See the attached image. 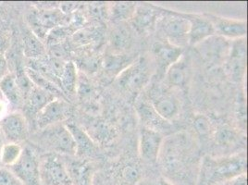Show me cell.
I'll list each match as a JSON object with an SVG mask.
<instances>
[{"instance_id":"cell-1","label":"cell","mask_w":248,"mask_h":185,"mask_svg":"<svg viewBox=\"0 0 248 185\" xmlns=\"http://www.w3.org/2000/svg\"><path fill=\"white\" fill-rule=\"evenodd\" d=\"M245 153L221 157L205 156L200 165L197 185H221L238 176L247 174Z\"/></svg>"},{"instance_id":"cell-2","label":"cell","mask_w":248,"mask_h":185,"mask_svg":"<svg viewBox=\"0 0 248 185\" xmlns=\"http://www.w3.org/2000/svg\"><path fill=\"white\" fill-rule=\"evenodd\" d=\"M32 145H38L48 153L75 155L76 144L73 135L63 123L52 125L40 131H36L31 136Z\"/></svg>"},{"instance_id":"cell-3","label":"cell","mask_w":248,"mask_h":185,"mask_svg":"<svg viewBox=\"0 0 248 185\" xmlns=\"http://www.w3.org/2000/svg\"><path fill=\"white\" fill-rule=\"evenodd\" d=\"M165 15L159 16L156 26L162 32L164 40L170 44L183 48L188 44L190 23L185 13L160 9Z\"/></svg>"},{"instance_id":"cell-4","label":"cell","mask_w":248,"mask_h":185,"mask_svg":"<svg viewBox=\"0 0 248 185\" xmlns=\"http://www.w3.org/2000/svg\"><path fill=\"white\" fill-rule=\"evenodd\" d=\"M8 168L23 185H41L39 155L33 145L22 146V152L18 161Z\"/></svg>"},{"instance_id":"cell-5","label":"cell","mask_w":248,"mask_h":185,"mask_svg":"<svg viewBox=\"0 0 248 185\" xmlns=\"http://www.w3.org/2000/svg\"><path fill=\"white\" fill-rule=\"evenodd\" d=\"M151 73L145 58H137L135 62L117 76V84L126 92H140L149 82Z\"/></svg>"},{"instance_id":"cell-6","label":"cell","mask_w":248,"mask_h":185,"mask_svg":"<svg viewBox=\"0 0 248 185\" xmlns=\"http://www.w3.org/2000/svg\"><path fill=\"white\" fill-rule=\"evenodd\" d=\"M41 185H72L65 161L60 154L46 153L39 156Z\"/></svg>"},{"instance_id":"cell-7","label":"cell","mask_w":248,"mask_h":185,"mask_svg":"<svg viewBox=\"0 0 248 185\" xmlns=\"http://www.w3.org/2000/svg\"><path fill=\"white\" fill-rule=\"evenodd\" d=\"M72 114V107L68 100L56 98L47 104L35 117L32 127L35 131H40L52 125L62 123L67 121Z\"/></svg>"},{"instance_id":"cell-8","label":"cell","mask_w":248,"mask_h":185,"mask_svg":"<svg viewBox=\"0 0 248 185\" xmlns=\"http://www.w3.org/2000/svg\"><path fill=\"white\" fill-rule=\"evenodd\" d=\"M67 16L61 10L46 9L31 13L28 16V21L31 31L40 39H46L48 32L54 28L65 25Z\"/></svg>"},{"instance_id":"cell-9","label":"cell","mask_w":248,"mask_h":185,"mask_svg":"<svg viewBox=\"0 0 248 185\" xmlns=\"http://www.w3.org/2000/svg\"><path fill=\"white\" fill-rule=\"evenodd\" d=\"M0 133L6 144H20L29 134V123L23 113L11 111L0 121Z\"/></svg>"},{"instance_id":"cell-10","label":"cell","mask_w":248,"mask_h":185,"mask_svg":"<svg viewBox=\"0 0 248 185\" xmlns=\"http://www.w3.org/2000/svg\"><path fill=\"white\" fill-rule=\"evenodd\" d=\"M247 68V42L246 38L233 40L226 62V70L232 81L244 79Z\"/></svg>"},{"instance_id":"cell-11","label":"cell","mask_w":248,"mask_h":185,"mask_svg":"<svg viewBox=\"0 0 248 185\" xmlns=\"http://www.w3.org/2000/svg\"><path fill=\"white\" fill-rule=\"evenodd\" d=\"M163 143V135L153 130L142 127L139 136V153L148 163H156Z\"/></svg>"},{"instance_id":"cell-12","label":"cell","mask_w":248,"mask_h":185,"mask_svg":"<svg viewBox=\"0 0 248 185\" xmlns=\"http://www.w3.org/2000/svg\"><path fill=\"white\" fill-rule=\"evenodd\" d=\"M56 98H60L53 94L51 92H47L40 87L33 84L30 92L23 102V115L25 116L29 127L31 123H33V121L37 114L42 109Z\"/></svg>"},{"instance_id":"cell-13","label":"cell","mask_w":248,"mask_h":185,"mask_svg":"<svg viewBox=\"0 0 248 185\" xmlns=\"http://www.w3.org/2000/svg\"><path fill=\"white\" fill-rule=\"evenodd\" d=\"M207 16L212 22L216 34L232 40L246 38L248 32L247 21L229 19L212 14H207Z\"/></svg>"},{"instance_id":"cell-14","label":"cell","mask_w":248,"mask_h":185,"mask_svg":"<svg viewBox=\"0 0 248 185\" xmlns=\"http://www.w3.org/2000/svg\"><path fill=\"white\" fill-rule=\"evenodd\" d=\"M185 16L190 23L188 44L191 46H197L216 34L213 24L208 19L207 14L199 15L185 13Z\"/></svg>"},{"instance_id":"cell-15","label":"cell","mask_w":248,"mask_h":185,"mask_svg":"<svg viewBox=\"0 0 248 185\" xmlns=\"http://www.w3.org/2000/svg\"><path fill=\"white\" fill-rule=\"evenodd\" d=\"M135 108L143 125L142 127L153 130L160 134L165 130L170 129V123L160 117L147 100H138L135 105Z\"/></svg>"},{"instance_id":"cell-16","label":"cell","mask_w":248,"mask_h":185,"mask_svg":"<svg viewBox=\"0 0 248 185\" xmlns=\"http://www.w3.org/2000/svg\"><path fill=\"white\" fill-rule=\"evenodd\" d=\"M153 53L158 72L160 74H165L168 69L182 58L183 48L175 46L163 39L155 43Z\"/></svg>"},{"instance_id":"cell-17","label":"cell","mask_w":248,"mask_h":185,"mask_svg":"<svg viewBox=\"0 0 248 185\" xmlns=\"http://www.w3.org/2000/svg\"><path fill=\"white\" fill-rule=\"evenodd\" d=\"M149 102L157 114L169 123L174 121L180 112V104L173 94L154 91Z\"/></svg>"},{"instance_id":"cell-18","label":"cell","mask_w":248,"mask_h":185,"mask_svg":"<svg viewBox=\"0 0 248 185\" xmlns=\"http://www.w3.org/2000/svg\"><path fill=\"white\" fill-rule=\"evenodd\" d=\"M70 133L72 134L73 140L76 144V154L79 158H83L93 155L96 151V143L88 135L87 132L83 130L81 126L74 123L65 124Z\"/></svg>"},{"instance_id":"cell-19","label":"cell","mask_w":248,"mask_h":185,"mask_svg":"<svg viewBox=\"0 0 248 185\" xmlns=\"http://www.w3.org/2000/svg\"><path fill=\"white\" fill-rule=\"evenodd\" d=\"M21 40L23 55L29 60H39L46 56V49L41 39L29 26H21Z\"/></svg>"},{"instance_id":"cell-20","label":"cell","mask_w":248,"mask_h":185,"mask_svg":"<svg viewBox=\"0 0 248 185\" xmlns=\"http://www.w3.org/2000/svg\"><path fill=\"white\" fill-rule=\"evenodd\" d=\"M159 9L155 6H137L135 14L131 20L136 31L145 32L155 26L159 18Z\"/></svg>"},{"instance_id":"cell-21","label":"cell","mask_w":248,"mask_h":185,"mask_svg":"<svg viewBox=\"0 0 248 185\" xmlns=\"http://www.w3.org/2000/svg\"><path fill=\"white\" fill-rule=\"evenodd\" d=\"M65 164L72 185H92L93 169L87 162L78 159L69 162L65 161Z\"/></svg>"},{"instance_id":"cell-22","label":"cell","mask_w":248,"mask_h":185,"mask_svg":"<svg viewBox=\"0 0 248 185\" xmlns=\"http://www.w3.org/2000/svg\"><path fill=\"white\" fill-rule=\"evenodd\" d=\"M0 92L11 108H19L23 106V97L16 82L15 75L10 72L0 81Z\"/></svg>"},{"instance_id":"cell-23","label":"cell","mask_w":248,"mask_h":185,"mask_svg":"<svg viewBox=\"0 0 248 185\" xmlns=\"http://www.w3.org/2000/svg\"><path fill=\"white\" fill-rule=\"evenodd\" d=\"M137 58L135 56L126 55L124 53H108L105 55L102 65L105 72L113 76H118L121 72L125 70L135 62Z\"/></svg>"},{"instance_id":"cell-24","label":"cell","mask_w":248,"mask_h":185,"mask_svg":"<svg viewBox=\"0 0 248 185\" xmlns=\"http://www.w3.org/2000/svg\"><path fill=\"white\" fill-rule=\"evenodd\" d=\"M165 76L167 82L170 86L181 89L185 88L189 76L187 62L183 58H181L168 69Z\"/></svg>"},{"instance_id":"cell-25","label":"cell","mask_w":248,"mask_h":185,"mask_svg":"<svg viewBox=\"0 0 248 185\" xmlns=\"http://www.w3.org/2000/svg\"><path fill=\"white\" fill-rule=\"evenodd\" d=\"M133 42L130 29L121 22L120 25L114 27L110 32L109 43L112 53H124L128 49Z\"/></svg>"},{"instance_id":"cell-26","label":"cell","mask_w":248,"mask_h":185,"mask_svg":"<svg viewBox=\"0 0 248 185\" xmlns=\"http://www.w3.org/2000/svg\"><path fill=\"white\" fill-rule=\"evenodd\" d=\"M78 74L79 73L75 62L68 61L65 63L64 69L60 78V83L62 92H64L66 97L67 95L69 96L75 94L78 82Z\"/></svg>"},{"instance_id":"cell-27","label":"cell","mask_w":248,"mask_h":185,"mask_svg":"<svg viewBox=\"0 0 248 185\" xmlns=\"http://www.w3.org/2000/svg\"><path fill=\"white\" fill-rule=\"evenodd\" d=\"M137 5L134 2H115L108 9L110 19L116 22L131 20L136 11Z\"/></svg>"},{"instance_id":"cell-28","label":"cell","mask_w":248,"mask_h":185,"mask_svg":"<svg viewBox=\"0 0 248 185\" xmlns=\"http://www.w3.org/2000/svg\"><path fill=\"white\" fill-rule=\"evenodd\" d=\"M101 37V32L99 29L94 27H87V28H80L78 31H75L72 35V40L74 46H83L89 45L93 42H96V39Z\"/></svg>"},{"instance_id":"cell-29","label":"cell","mask_w":248,"mask_h":185,"mask_svg":"<svg viewBox=\"0 0 248 185\" xmlns=\"http://www.w3.org/2000/svg\"><path fill=\"white\" fill-rule=\"evenodd\" d=\"M22 146L20 144H4L0 153V163L2 167H10L16 163L21 156Z\"/></svg>"},{"instance_id":"cell-30","label":"cell","mask_w":248,"mask_h":185,"mask_svg":"<svg viewBox=\"0 0 248 185\" xmlns=\"http://www.w3.org/2000/svg\"><path fill=\"white\" fill-rule=\"evenodd\" d=\"M88 128L91 132V134H88V135L93 139V141L94 140V138H96L97 142L98 141L99 142L107 141V140H109L113 136L112 129L102 121L92 122V123H90Z\"/></svg>"},{"instance_id":"cell-31","label":"cell","mask_w":248,"mask_h":185,"mask_svg":"<svg viewBox=\"0 0 248 185\" xmlns=\"http://www.w3.org/2000/svg\"><path fill=\"white\" fill-rule=\"evenodd\" d=\"M75 94L78 95L82 102L89 103L93 99L94 90L90 81L83 75V73L78 74V82L76 86Z\"/></svg>"},{"instance_id":"cell-32","label":"cell","mask_w":248,"mask_h":185,"mask_svg":"<svg viewBox=\"0 0 248 185\" xmlns=\"http://www.w3.org/2000/svg\"><path fill=\"white\" fill-rule=\"evenodd\" d=\"M215 42H212L211 37L208 38L207 40H205L202 43H200L199 45L203 46V53L204 56L209 59V61H213V60H219L220 59V54L221 53H225V50H223V48H227L226 45L221 44V40L217 39V40H214ZM226 54V53H225Z\"/></svg>"},{"instance_id":"cell-33","label":"cell","mask_w":248,"mask_h":185,"mask_svg":"<svg viewBox=\"0 0 248 185\" xmlns=\"http://www.w3.org/2000/svg\"><path fill=\"white\" fill-rule=\"evenodd\" d=\"M194 128L198 134V136L203 139V140H207L211 134H212V125L208 118L205 115L199 114L195 116L194 118Z\"/></svg>"},{"instance_id":"cell-34","label":"cell","mask_w":248,"mask_h":185,"mask_svg":"<svg viewBox=\"0 0 248 185\" xmlns=\"http://www.w3.org/2000/svg\"><path fill=\"white\" fill-rule=\"evenodd\" d=\"M99 60L95 58L93 55L88 54V55H83L80 59L78 63H75L76 66H80L81 70L83 72H88L90 73L96 72L98 65H99Z\"/></svg>"},{"instance_id":"cell-35","label":"cell","mask_w":248,"mask_h":185,"mask_svg":"<svg viewBox=\"0 0 248 185\" xmlns=\"http://www.w3.org/2000/svg\"><path fill=\"white\" fill-rule=\"evenodd\" d=\"M235 139L234 132L227 126L220 127L216 131V140L220 144H229Z\"/></svg>"},{"instance_id":"cell-36","label":"cell","mask_w":248,"mask_h":185,"mask_svg":"<svg viewBox=\"0 0 248 185\" xmlns=\"http://www.w3.org/2000/svg\"><path fill=\"white\" fill-rule=\"evenodd\" d=\"M0 185H23L6 167H0Z\"/></svg>"},{"instance_id":"cell-37","label":"cell","mask_w":248,"mask_h":185,"mask_svg":"<svg viewBox=\"0 0 248 185\" xmlns=\"http://www.w3.org/2000/svg\"><path fill=\"white\" fill-rule=\"evenodd\" d=\"M123 178L129 185H135L140 178V171L135 165H127L123 170Z\"/></svg>"},{"instance_id":"cell-38","label":"cell","mask_w":248,"mask_h":185,"mask_svg":"<svg viewBox=\"0 0 248 185\" xmlns=\"http://www.w3.org/2000/svg\"><path fill=\"white\" fill-rule=\"evenodd\" d=\"M10 73V66L9 62L6 56L2 53H0V81Z\"/></svg>"},{"instance_id":"cell-39","label":"cell","mask_w":248,"mask_h":185,"mask_svg":"<svg viewBox=\"0 0 248 185\" xmlns=\"http://www.w3.org/2000/svg\"><path fill=\"white\" fill-rule=\"evenodd\" d=\"M10 105L7 102V100L4 98V96L1 94L0 92V121L10 112L9 111V108H10Z\"/></svg>"},{"instance_id":"cell-40","label":"cell","mask_w":248,"mask_h":185,"mask_svg":"<svg viewBox=\"0 0 248 185\" xmlns=\"http://www.w3.org/2000/svg\"><path fill=\"white\" fill-rule=\"evenodd\" d=\"M155 185H172L170 182H169L168 180H166V179H160V180H158L157 182H156V184Z\"/></svg>"},{"instance_id":"cell-41","label":"cell","mask_w":248,"mask_h":185,"mask_svg":"<svg viewBox=\"0 0 248 185\" xmlns=\"http://www.w3.org/2000/svg\"><path fill=\"white\" fill-rule=\"evenodd\" d=\"M3 145H4V143H3V137H2L1 133H0V153H1V149H2ZM0 167H2V166H1V163H0Z\"/></svg>"},{"instance_id":"cell-42","label":"cell","mask_w":248,"mask_h":185,"mask_svg":"<svg viewBox=\"0 0 248 185\" xmlns=\"http://www.w3.org/2000/svg\"><path fill=\"white\" fill-rule=\"evenodd\" d=\"M226 185V184H223V185Z\"/></svg>"}]
</instances>
